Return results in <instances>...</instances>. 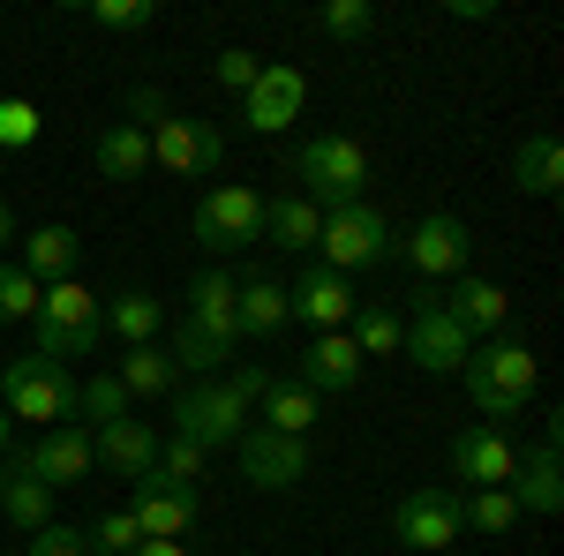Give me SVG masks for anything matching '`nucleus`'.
<instances>
[{"label":"nucleus","instance_id":"f257e3e1","mask_svg":"<svg viewBox=\"0 0 564 556\" xmlns=\"http://www.w3.org/2000/svg\"><path fill=\"white\" fill-rule=\"evenodd\" d=\"M459 384H467V399L489 414V428H497V422H520V406L534 399V353L505 331V339H489V346L467 353Z\"/></svg>","mask_w":564,"mask_h":556},{"label":"nucleus","instance_id":"f03ea898","mask_svg":"<svg viewBox=\"0 0 564 556\" xmlns=\"http://www.w3.org/2000/svg\"><path fill=\"white\" fill-rule=\"evenodd\" d=\"M294 181L316 211H347V204H369V151L354 135H308L294 151Z\"/></svg>","mask_w":564,"mask_h":556},{"label":"nucleus","instance_id":"7ed1b4c3","mask_svg":"<svg viewBox=\"0 0 564 556\" xmlns=\"http://www.w3.org/2000/svg\"><path fill=\"white\" fill-rule=\"evenodd\" d=\"M39 353L45 361H84V353H98V331H106V308H98V294H90L84 279H61V286H45L39 294Z\"/></svg>","mask_w":564,"mask_h":556},{"label":"nucleus","instance_id":"20e7f679","mask_svg":"<svg viewBox=\"0 0 564 556\" xmlns=\"http://www.w3.org/2000/svg\"><path fill=\"white\" fill-rule=\"evenodd\" d=\"M188 233H196V249H204L212 263L241 257V249H263V196L249 188V181H218L212 196L196 204Z\"/></svg>","mask_w":564,"mask_h":556},{"label":"nucleus","instance_id":"39448f33","mask_svg":"<svg viewBox=\"0 0 564 556\" xmlns=\"http://www.w3.org/2000/svg\"><path fill=\"white\" fill-rule=\"evenodd\" d=\"M0 406L8 422H53L68 428L76 422V377L45 353H23V361H0Z\"/></svg>","mask_w":564,"mask_h":556},{"label":"nucleus","instance_id":"423d86ee","mask_svg":"<svg viewBox=\"0 0 564 556\" xmlns=\"http://www.w3.org/2000/svg\"><path fill=\"white\" fill-rule=\"evenodd\" d=\"M391 257V218L377 211V204H347V211H324V226H316V263L324 271H369V263Z\"/></svg>","mask_w":564,"mask_h":556},{"label":"nucleus","instance_id":"0eeeda50","mask_svg":"<svg viewBox=\"0 0 564 556\" xmlns=\"http://www.w3.org/2000/svg\"><path fill=\"white\" fill-rule=\"evenodd\" d=\"M166 436H188L196 451L241 444V436H249V406L226 391V377H212V384H188V391H174V428H166Z\"/></svg>","mask_w":564,"mask_h":556},{"label":"nucleus","instance_id":"6e6552de","mask_svg":"<svg viewBox=\"0 0 564 556\" xmlns=\"http://www.w3.org/2000/svg\"><path fill=\"white\" fill-rule=\"evenodd\" d=\"M399 346H406V361H414L422 377H459V369H467V353H475V339L452 324L444 294H422V308H414V324L399 331Z\"/></svg>","mask_w":564,"mask_h":556},{"label":"nucleus","instance_id":"1a4fd4ad","mask_svg":"<svg viewBox=\"0 0 564 556\" xmlns=\"http://www.w3.org/2000/svg\"><path fill=\"white\" fill-rule=\"evenodd\" d=\"M391 534H399L406 549H452V542L467 534L459 489H444V481H422V489H406V497H399V512H391Z\"/></svg>","mask_w":564,"mask_h":556},{"label":"nucleus","instance_id":"9d476101","mask_svg":"<svg viewBox=\"0 0 564 556\" xmlns=\"http://www.w3.org/2000/svg\"><path fill=\"white\" fill-rule=\"evenodd\" d=\"M129 519L143 542H181L204 519V489H174V481L143 473V481H129Z\"/></svg>","mask_w":564,"mask_h":556},{"label":"nucleus","instance_id":"9b49d317","mask_svg":"<svg viewBox=\"0 0 564 556\" xmlns=\"http://www.w3.org/2000/svg\"><path fill=\"white\" fill-rule=\"evenodd\" d=\"M15 467L31 473V481H45V489H76V481H90L98 473V459H90V428H45L39 444H23V451H8Z\"/></svg>","mask_w":564,"mask_h":556},{"label":"nucleus","instance_id":"f8f14e48","mask_svg":"<svg viewBox=\"0 0 564 556\" xmlns=\"http://www.w3.org/2000/svg\"><path fill=\"white\" fill-rule=\"evenodd\" d=\"M151 135V166H166V173H218L226 166V135L212 129V121H159V129H143Z\"/></svg>","mask_w":564,"mask_h":556},{"label":"nucleus","instance_id":"ddd939ff","mask_svg":"<svg viewBox=\"0 0 564 556\" xmlns=\"http://www.w3.org/2000/svg\"><path fill=\"white\" fill-rule=\"evenodd\" d=\"M399 249H406V263H414L422 279H467V249H475V241H467V226L452 211H430V218H414V233H406Z\"/></svg>","mask_w":564,"mask_h":556},{"label":"nucleus","instance_id":"4468645a","mask_svg":"<svg viewBox=\"0 0 564 556\" xmlns=\"http://www.w3.org/2000/svg\"><path fill=\"white\" fill-rule=\"evenodd\" d=\"M241 481H257V489H294L308 473V436H279V428H249L241 444Z\"/></svg>","mask_w":564,"mask_h":556},{"label":"nucleus","instance_id":"2eb2a0df","mask_svg":"<svg viewBox=\"0 0 564 556\" xmlns=\"http://www.w3.org/2000/svg\"><path fill=\"white\" fill-rule=\"evenodd\" d=\"M90 459L113 473V481H143V473L159 467V428L135 422V414H121V422L90 428Z\"/></svg>","mask_w":564,"mask_h":556},{"label":"nucleus","instance_id":"dca6fc26","mask_svg":"<svg viewBox=\"0 0 564 556\" xmlns=\"http://www.w3.org/2000/svg\"><path fill=\"white\" fill-rule=\"evenodd\" d=\"M452 473H459V481H475V489H512L520 451H512L489 422H475V428H459V436H452Z\"/></svg>","mask_w":564,"mask_h":556},{"label":"nucleus","instance_id":"f3484780","mask_svg":"<svg viewBox=\"0 0 564 556\" xmlns=\"http://www.w3.org/2000/svg\"><path fill=\"white\" fill-rule=\"evenodd\" d=\"M302 98H308V84H302V68H286V61H271L257 84H249V106H241V121L257 135H279V129H294L302 121Z\"/></svg>","mask_w":564,"mask_h":556},{"label":"nucleus","instance_id":"a211bd4d","mask_svg":"<svg viewBox=\"0 0 564 556\" xmlns=\"http://www.w3.org/2000/svg\"><path fill=\"white\" fill-rule=\"evenodd\" d=\"M234 294H241V279L226 271V263H212V271H196V286H188V331H204V339L218 346H241V331H234Z\"/></svg>","mask_w":564,"mask_h":556},{"label":"nucleus","instance_id":"6ab92c4d","mask_svg":"<svg viewBox=\"0 0 564 556\" xmlns=\"http://www.w3.org/2000/svg\"><path fill=\"white\" fill-rule=\"evenodd\" d=\"M361 353H354V339L347 331H316L308 339V353H302V391L308 399H332V391H354L361 384Z\"/></svg>","mask_w":564,"mask_h":556},{"label":"nucleus","instance_id":"aec40b11","mask_svg":"<svg viewBox=\"0 0 564 556\" xmlns=\"http://www.w3.org/2000/svg\"><path fill=\"white\" fill-rule=\"evenodd\" d=\"M286 301H294V316L316 324V331H347V316H354V286L339 271H324V263H308L302 279L286 286Z\"/></svg>","mask_w":564,"mask_h":556},{"label":"nucleus","instance_id":"412c9836","mask_svg":"<svg viewBox=\"0 0 564 556\" xmlns=\"http://www.w3.org/2000/svg\"><path fill=\"white\" fill-rule=\"evenodd\" d=\"M444 308H452V324H459L467 339H505V324H512V294H505L497 279H459V286L444 294Z\"/></svg>","mask_w":564,"mask_h":556},{"label":"nucleus","instance_id":"4be33fe9","mask_svg":"<svg viewBox=\"0 0 564 556\" xmlns=\"http://www.w3.org/2000/svg\"><path fill=\"white\" fill-rule=\"evenodd\" d=\"M294 324V301L279 279H241V294H234V331L241 339H279Z\"/></svg>","mask_w":564,"mask_h":556},{"label":"nucleus","instance_id":"5701e85b","mask_svg":"<svg viewBox=\"0 0 564 556\" xmlns=\"http://www.w3.org/2000/svg\"><path fill=\"white\" fill-rule=\"evenodd\" d=\"M316 226H324V211L308 204L302 188H294V196H263V241H271L279 257H302V249H316Z\"/></svg>","mask_w":564,"mask_h":556},{"label":"nucleus","instance_id":"b1692460","mask_svg":"<svg viewBox=\"0 0 564 556\" xmlns=\"http://www.w3.org/2000/svg\"><path fill=\"white\" fill-rule=\"evenodd\" d=\"M76 263H84V241L68 226H39V233H23V263L15 271H31L39 286H61V279H76Z\"/></svg>","mask_w":564,"mask_h":556},{"label":"nucleus","instance_id":"393cba45","mask_svg":"<svg viewBox=\"0 0 564 556\" xmlns=\"http://www.w3.org/2000/svg\"><path fill=\"white\" fill-rule=\"evenodd\" d=\"M512 504H520V512H564V473H557V444H550V436L520 459V473H512Z\"/></svg>","mask_w":564,"mask_h":556},{"label":"nucleus","instance_id":"a878e982","mask_svg":"<svg viewBox=\"0 0 564 556\" xmlns=\"http://www.w3.org/2000/svg\"><path fill=\"white\" fill-rule=\"evenodd\" d=\"M90 159H98V181H143L151 173V135L135 121H113V129H98Z\"/></svg>","mask_w":564,"mask_h":556},{"label":"nucleus","instance_id":"bb28decb","mask_svg":"<svg viewBox=\"0 0 564 556\" xmlns=\"http://www.w3.org/2000/svg\"><path fill=\"white\" fill-rule=\"evenodd\" d=\"M0 512H8V526L39 534V526H53V489H45V481H31L15 459H0Z\"/></svg>","mask_w":564,"mask_h":556},{"label":"nucleus","instance_id":"cd10ccee","mask_svg":"<svg viewBox=\"0 0 564 556\" xmlns=\"http://www.w3.org/2000/svg\"><path fill=\"white\" fill-rule=\"evenodd\" d=\"M113 377H121L129 399H174V391H181V369H174V353H166V346H129Z\"/></svg>","mask_w":564,"mask_h":556},{"label":"nucleus","instance_id":"c85d7f7f","mask_svg":"<svg viewBox=\"0 0 564 556\" xmlns=\"http://www.w3.org/2000/svg\"><path fill=\"white\" fill-rule=\"evenodd\" d=\"M512 188H527V196H557L564 188V143L557 135H527L520 151H512Z\"/></svg>","mask_w":564,"mask_h":556},{"label":"nucleus","instance_id":"c756f323","mask_svg":"<svg viewBox=\"0 0 564 556\" xmlns=\"http://www.w3.org/2000/svg\"><path fill=\"white\" fill-rule=\"evenodd\" d=\"M347 339H354V353H361V361H391V353H399V316H391L384 301H354Z\"/></svg>","mask_w":564,"mask_h":556},{"label":"nucleus","instance_id":"7c9ffc66","mask_svg":"<svg viewBox=\"0 0 564 556\" xmlns=\"http://www.w3.org/2000/svg\"><path fill=\"white\" fill-rule=\"evenodd\" d=\"M159 324H166V301L159 294H113V308H106V331H121L129 346H159Z\"/></svg>","mask_w":564,"mask_h":556},{"label":"nucleus","instance_id":"2f4dec72","mask_svg":"<svg viewBox=\"0 0 564 556\" xmlns=\"http://www.w3.org/2000/svg\"><path fill=\"white\" fill-rule=\"evenodd\" d=\"M257 406H263V428H279V436H308V422H316V399L302 384H279V377L263 384Z\"/></svg>","mask_w":564,"mask_h":556},{"label":"nucleus","instance_id":"473e14b6","mask_svg":"<svg viewBox=\"0 0 564 556\" xmlns=\"http://www.w3.org/2000/svg\"><path fill=\"white\" fill-rule=\"evenodd\" d=\"M129 414V391H121V377L113 369H98L90 384H76V428H106Z\"/></svg>","mask_w":564,"mask_h":556},{"label":"nucleus","instance_id":"72a5a7b5","mask_svg":"<svg viewBox=\"0 0 564 556\" xmlns=\"http://www.w3.org/2000/svg\"><path fill=\"white\" fill-rule=\"evenodd\" d=\"M159 481H174V489H204V473H212V451H196L188 436H159Z\"/></svg>","mask_w":564,"mask_h":556},{"label":"nucleus","instance_id":"f704fd0d","mask_svg":"<svg viewBox=\"0 0 564 556\" xmlns=\"http://www.w3.org/2000/svg\"><path fill=\"white\" fill-rule=\"evenodd\" d=\"M135 542H143V534H135L129 504H121V512H98V519L84 526V549H90V556H129Z\"/></svg>","mask_w":564,"mask_h":556},{"label":"nucleus","instance_id":"c9c22d12","mask_svg":"<svg viewBox=\"0 0 564 556\" xmlns=\"http://www.w3.org/2000/svg\"><path fill=\"white\" fill-rule=\"evenodd\" d=\"M459 512H467L475 534H505L520 519V504H512V489H475V497H459Z\"/></svg>","mask_w":564,"mask_h":556},{"label":"nucleus","instance_id":"e433bc0d","mask_svg":"<svg viewBox=\"0 0 564 556\" xmlns=\"http://www.w3.org/2000/svg\"><path fill=\"white\" fill-rule=\"evenodd\" d=\"M84 15L98 31H151V23H159L151 0H84Z\"/></svg>","mask_w":564,"mask_h":556},{"label":"nucleus","instance_id":"4c0bfd02","mask_svg":"<svg viewBox=\"0 0 564 556\" xmlns=\"http://www.w3.org/2000/svg\"><path fill=\"white\" fill-rule=\"evenodd\" d=\"M39 279L31 271H15V263H0V324H23V316H39Z\"/></svg>","mask_w":564,"mask_h":556},{"label":"nucleus","instance_id":"58836bf2","mask_svg":"<svg viewBox=\"0 0 564 556\" xmlns=\"http://www.w3.org/2000/svg\"><path fill=\"white\" fill-rule=\"evenodd\" d=\"M316 31H324V39H369V31H377V8H369V0H332V8L316 15Z\"/></svg>","mask_w":564,"mask_h":556},{"label":"nucleus","instance_id":"ea45409f","mask_svg":"<svg viewBox=\"0 0 564 556\" xmlns=\"http://www.w3.org/2000/svg\"><path fill=\"white\" fill-rule=\"evenodd\" d=\"M39 143V106L31 98H0V151H31Z\"/></svg>","mask_w":564,"mask_h":556},{"label":"nucleus","instance_id":"a19ab883","mask_svg":"<svg viewBox=\"0 0 564 556\" xmlns=\"http://www.w3.org/2000/svg\"><path fill=\"white\" fill-rule=\"evenodd\" d=\"M212 76H218L226 90H241V98H249V84L263 76V61H257V53H241V45H226V53L212 61Z\"/></svg>","mask_w":564,"mask_h":556},{"label":"nucleus","instance_id":"79ce46f5","mask_svg":"<svg viewBox=\"0 0 564 556\" xmlns=\"http://www.w3.org/2000/svg\"><path fill=\"white\" fill-rule=\"evenodd\" d=\"M23 556H90V549H84V534H76V526H61V519H53V526H39V534L23 542Z\"/></svg>","mask_w":564,"mask_h":556},{"label":"nucleus","instance_id":"37998d69","mask_svg":"<svg viewBox=\"0 0 564 556\" xmlns=\"http://www.w3.org/2000/svg\"><path fill=\"white\" fill-rule=\"evenodd\" d=\"M263 384H271V369H263V361H234V369H226V391H234L241 406H257Z\"/></svg>","mask_w":564,"mask_h":556},{"label":"nucleus","instance_id":"c03bdc74","mask_svg":"<svg viewBox=\"0 0 564 556\" xmlns=\"http://www.w3.org/2000/svg\"><path fill=\"white\" fill-rule=\"evenodd\" d=\"M129 113H135V129H159V121H166V98L143 84V90H129Z\"/></svg>","mask_w":564,"mask_h":556},{"label":"nucleus","instance_id":"a18cd8bd","mask_svg":"<svg viewBox=\"0 0 564 556\" xmlns=\"http://www.w3.org/2000/svg\"><path fill=\"white\" fill-rule=\"evenodd\" d=\"M129 556H188V549H181V542H135Z\"/></svg>","mask_w":564,"mask_h":556},{"label":"nucleus","instance_id":"49530a36","mask_svg":"<svg viewBox=\"0 0 564 556\" xmlns=\"http://www.w3.org/2000/svg\"><path fill=\"white\" fill-rule=\"evenodd\" d=\"M8 241H15V211L0 204V249H8Z\"/></svg>","mask_w":564,"mask_h":556},{"label":"nucleus","instance_id":"de8ad7c7","mask_svg":"<svg viewBox=\"0 0 564 556\" xmlns=\"http://www.w3.org/2000/svg\"><path fill=\"white\" fill-rule=\"evenodd\" d=\"M8 428H15V422H8V406H0V459H8Z\"/></svg>","mask_w":564,"mask_h":556}]
</instances>
